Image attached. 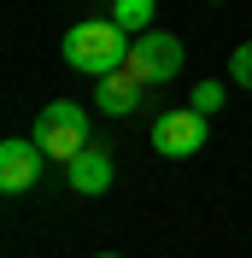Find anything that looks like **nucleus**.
Masks as SVG:
<instances>
[{"label": "nucleus", "instance_id": "8", "mask_svg": "<svg viewBox=\"0 0 252 258\" xmlns=\"http://www.w3.org/2000/svg\"><path fill=\"white\" fill-rule=\"evenodd\" d=\"M153 6H158V0H111V18H117L123 30L147 35V24H153Z\"/></svg>", "mask_w": 252, "mask_h": 258}, {"label": "nucleus", "instance_id": "7", "mask_svg": "<svg viewBox=\"0 0 252 258\" xmlns=\"http://www.w3.org/2000/svg\"><path fill=\"white\" fill-rule=\"evenodd\" d=\"M141 94H147V82H135L129 71H111V77L94 82V106L106 117H129V112H141Z\"/></svg>", "mask_w": 252, "mask_h": 258}, {"label": "nucleus", "instance_id": "5", "mask_svg": "<svg viewBox=\"0 0 252 258\" xmlns=\"http://www.w3.org/2000/svg\"><path fill=\"white\" fill-rule=\"evenodd\" d=\"M41 164H47V153L35 141H0V188L6 194H24V188H35L41 182Z\"/></svg>", "mask_w": 252, "mask_h": 258}, {"label": "nucleus", "instance_id": "11", "mask_svg": "<svg viewBox=\"0 0 252 258\" xmlns=\"http://www.w3.org/2000/svg\"><path fill=\"white\" fill-rule=\"evenodd\" d=\"M94 258H123V252H94Z\"/></svg>", "mask_w": 252, "mask_h": 258}, {"label": "nucleus", "instance_id": "1", "mask_svg": "<svg viewBox=\"0 0 252 258\" xmlns=\"http://www.w3.org/2000/svg\"><path fill=\"white\" fill-rule=\"evenodd\" d=\"M129 41L123 35V24L117 18H88V24H77V30H65V41H59V59L71 64V71H82V77H111V71H123V59H129Z\"/></svg>", "mask_w": 252, "mask_h": 258}, {"label": "nucleus", "instance_id": "6", "mask_svg": "<svg viewBox=\"0 0 252 258\" xmlns=\"http://www.w3.org/2000/svg\"><path fill=\"white\" fill-rule=\"evenodd\" d=\"M111 176H117V170H111V153H106L100 141H88L77 159L65 164V182H71V194H82V200L106 194V188H111Z\"/></svg>", "mask_w": 252, "mask_h": 258}, {"label": "nucleus", "instance_id": "9", "mask_svg": "<svg viewBox=\"0 0 252 258\" xmlns=\"http://www.w3.org/2000/svg\"><path fill=\"white\" fill-rule=\"evenodd\" d=\"M188 106H194V112H205V117H211V112L223 106V82H217V77L194 82V100H188Z\"/></svg>", "mask_w": 252, "mask_h": 258}, {"label": "nucleus", "instance_id": "12", "mask_svg": "<svg viewBox=\"0 0 252 258\" xmlns=\"http://www.w3.org/2000/svg\"><path fill=\"white\" fill-rule=\"evenodd\" d=\"M211 6H223V0H211Z\"/></svg>", "mask_w": 252, "mask_h": 258}, {"label": "nucleus", "instance_id": "3", "mask_svg": "<svg viewBox=\"0 0 252 258\" xmlns=\"http://www.w3.org/2000/svg\"><path fill=\"white\" fill-rule=\"evenodd\" d=\"M182 41L176 35H164V30H147V35H135V47H129V59H123V71L135 82H147V88H158V82H170L176 71H182Z\"/></svg>", "mask_w": 252, "mask_h": 258}, {"label": "nucleus", "instance_id": "4", "mask_svg": "<svg viewBox=\"0 0 252 258\" xmlns=\"http://www.w3.org/2000/svg\"><path fill=\"white\" fill-rule=\"evenodd\" d=\"M200 147H205V112L182 106V112L153 117V153H164V159H194Z\"/></svg>", "mask_w": 252, "mask_h": 258}, {"label": "nucleus", "instance_id": "10", "mask_svg": "<svg viewBox=\"0 0 252 258\" xmlns=\"http://www.w3.org/2000/svg\"><path fill=\"white\" fill-rule=\"evenodd\" d=\"M229 82H235V88H252V41L229 53Z\"/></svg>", "mask_w": 252, "mask_h": 258}, {"label": "nucleus", "instance_id": "2", "mask_svg": "<svg viewBox=\"0 0 252 258\" xmlns=\"http://www.w3.org/2000/svg\"><path fill=\"white\" fill-rule=\"evenodd\" d=\"M88 141H94V123H88V112H82L77 100H53L47 112L35 117V147L47 159H59V164H71Z\"/></svg>", "mask_w": 252, "mask_h": 258}]
</instances>
